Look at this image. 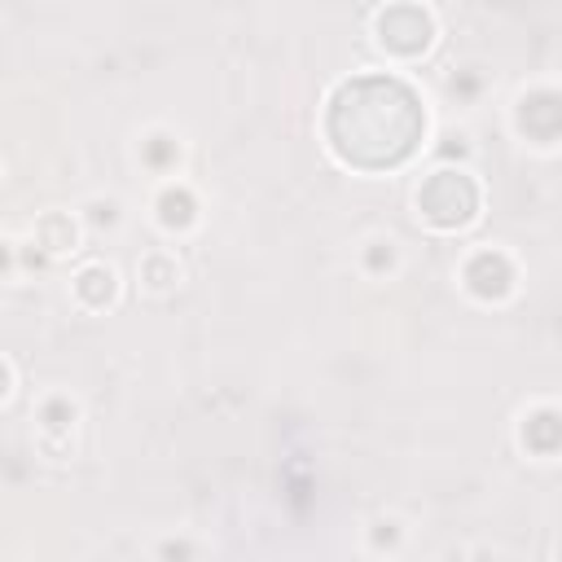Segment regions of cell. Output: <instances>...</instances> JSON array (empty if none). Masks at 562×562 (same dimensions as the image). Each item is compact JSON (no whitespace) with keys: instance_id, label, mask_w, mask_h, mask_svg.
I'll return each mask as SVG.
<instances>
[{"instance_id":"cell-1","label":"cell","mask_w":562,"mask_h":562,"mask_svg":"<svg viewBox=\"0 0 562 562\" xmlns=\"http://www.w3.org/2000/svg\"><path fill=\"white\" fill-rule=\"evenodd\" d=\"M422 119L413 110V97L400 83L386 79H360L347 83L334 101V145L360 162V167H378V162H395L413 149Z\"/></svg>"}]
</instances>
